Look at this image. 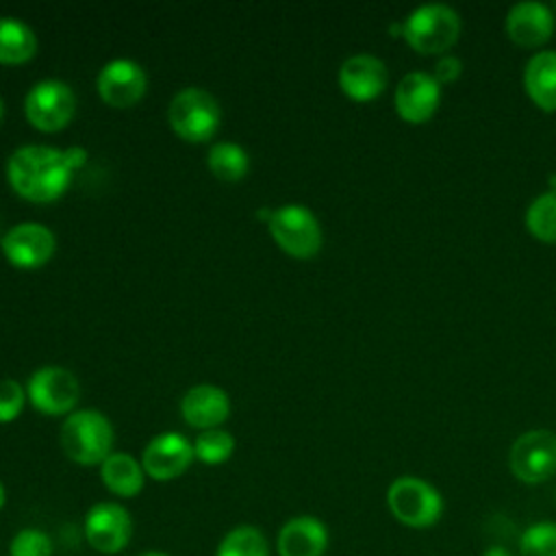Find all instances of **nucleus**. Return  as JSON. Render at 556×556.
I'll list each match as a JSON object with an SVG mask.
<instances>
[{
  "label": "nucleus",
  "instance_id": "4468645a",
  "mask_svg": "<svg viewBox=\"0 0 556 556\" xmlns=\"http://www.w3.org/2000/svg\"><path fill=\"white\" fill-rule=\"evenodd\" d=\"M100 98L111 106H130L135 104L148 87V76L143 67L130 59L109 61L96 78Z\"/></svg>",
  "mask_w": 556,
  "mask_h": 556
},
{
  "label": "nucleus",
  "instance_id": "f3484780",
  "mask_svg": "<svg viewBox=\"0 0 556 556\" xmlns=\"http://www.w3.org/2000/svg\"><path fill=\"white\" fill-rule=\"evenodd\" d=\"M506 35L521 48H536L554 33V13L539 0H523L506 13Z\"/></svg>",
  "mask_w": 556,
  "mask_h": 556
},
{
  "label": "nucleus",
  "instance_id": "f8f14e48",
  "mask_svg": "<svg viewBox=\"0 0 556 556\" xmlns=\"http://www.w3.org/2000/svg\"><path fill=\"white\" fill-rule=\"evenodd\" d=\"M441 102V85L428 72H408L395 87V113L408 124L428 122Z\"/></svg>",
  "mask_w": 556,
  "mask_h": 556
},
{
  "label": "nucleus",
  "instance_id": "a878e982",
  "mask_svg": "<svg viewBox=\"0 0 556 556\" xmlns=\"http://www.w3.org/2000/svg\"><path fill=\"white\" fill-rule=\"evenodd\" d=\"M521 556H556V521H534L519 536Z\"/></svg>",
  "mask_w": 556,
  "mask_h": 556
},
{
  "label": "nucleus",
  "instance_id": "bb28decb",
  "mask_svg": "<svg viewBox=\"0 0 556 556\" xmlns=\"http://www.w3.org/2000/svg\"><path fill=\"white\" fill-rule=\"evenodd\" d=\"M54 541L41 528H22L9 541V556H52Z\"/></svg>",
  "mask_w": 556,
  "mask_h": 556
},
{
  "label": "nucleus",
  "instance_id": "20e7f679",
  "mask_svg": "<svg viewBox=\"0 0 556 556\" xmlns=\"http://www.w3.org/2000/svg\"><path fill=\"white\" fill-rule=\"evenodd\" d=\"M387 506L395 521L413 530L432 528L445 508L439 489L417 476L395 478L387 489Z\"/></svg>",
  "mask_w": 556,
  "mask_h": 556
},
{
  "label": "nucleus",
  "instance_id": "c756f323",
  "mask_svg": "<svg viewBox=\"0 0 556 556\" xmlns=\"http://www.w3.org/2000/svg\"><path fill=\"white\" fill-rule=\"evenodd\" d=\"M482 556H510V552L506 547H502V545H491V547H486L482 552Z\"/></svg>",
  "mask_w": 556,
  "mask_h": 556
},
{
  "label": "nucleus",
  "instance_id": "9b49d317",
  "mask_svg": "<svg viewBox=\"0 0 556 556\" xmlns=\"http://www.w3.org/2000/svg\"><path fill=\"white\" fill-rule=\"evenodd\" d=\"M193 443L180 432H161L148 441L141 452V467L148 478L167 482L182 476L193 463Z\"/></svg>",
  "mask_w": 556,
  "mask_h": 556
},
{
  "label": "nucleus",
  "instance_id": "aec40b11",
  "mask_svg": "<svg viewBox=\"0 0 556 556\" xmlns=\"http://www.w3.org/2000/svg\"><path fill=\"white\" fill-rule=\"evenodd\" d=\"M100 478L106 491L124 500L137 497L146 484V471L141 467V460L126 452L109 454L100 465Z\"/></svg>",
  "mask_w": 556,
  "mask_h": 556
},
{
  "label": "nucleus",
  "instance_id": "9d476101",
  "mask_svg": "<svg viewBox=\"0 0 556 556\" xmlns=\"http://www.w3.org/2000/svg\"><path fill=\"white\" fill-rule=\"evenodd\" d=\"M80 395L76 376L59 365L39 367L28 380V400L46 415L70 413Z\"/></svg>",
  "mask_w": 556,
  "mask_h": 556
},
{
  "label": "nucleus",
  "instance_id": "ddd939ff",
  "mask_svg": "<svg viewBox=\"0 0 556 556\" xmlns=\"http://www.w3.org/2000/svg\"><path fill=\"white\" fill-rule=\"evenodd\" d=\"M0 243L9 263L24 269L43 265L54 252V235L39 222H20L11 226Z\"/></svg>",
  "mask_w": 556,
  "mask_h": 556
},
{
  "label": "nucleus",
  "instance_id": "c85d7f7f",
  "mask_svg": "<svg viewBox=\"0 0 556 556\" xmlns=\"http://www.w3.org/2000/svg\"><path fill=\"white\" fill-rule=\"evenodd\" d=\"M460 74H463V63H460V59L454 56V54H441V59L437 61L434 72H432L434 80H437L441 87H443V85H450V83H454V80H458Z\"/></svg>",
  "mask_w": 556,
  "mask_h": 556
},
{
  "label": "nucleus",
  "instance_id": "7c9ffc66",
  "mask_svg": "<svg viewBox=\"0 0 556 556\" xmlns=\"http://www.w3.org/2000/svg\"><path fill=\"white\" fill-rule=\"evenodd\" d=\"M137 556H172V554L161 552V549H148V552H141V554H137Z\"/></svg>",
  "mask_w": 556,
  "mask_h": 556
},
{
  "label": "nucleus",
  "instance_id": "7ed1b4c3",
  "mask_svg": "<svg viewBox=\"0 0 556 556\" xmlns=\"http://www.w3.org/2000/svg\"><path fill=\"white\" fill-rule=\"evenodd\" d=\"M460 35V15L443 2L413 9L402 22V37L419 54H445Z\"/></svg>",
  "mask_w": 556,
  "mask_h": 556
},
{
  "label": "nucleus",
  "instance_id": "cd10ccee",
  "mask_svg": "<svg viewBox=\"0 0 556 556\" xmlns=\"http://www.w3.org/2000/svg\"><path fill=\"white\" fill-rule=\"evenodd\" d=\"M26 402V393L24 387L13 380V378H2L0 380V424L13 421Z\"/></svg>",
  "mask_w": 556,
  "mask_h": 556
},
{
  "label": "nucleus",
  "instance_id": "5701e85b",
  "mask_svg": "<svg viewBox=\"0 0 556 556\" xmlns=\"http://www.w3.org/2000/svg\"><path fill=\"white\" fill-rule=\"evenodd\" d=\"M526 228L543 243H556V189L536 195L526 208Z\"/></svg>",
  "mask_w": 556,
  "mask_h": 556
},
{
  "label": "nucleus",
  "instance_id": "393cba45",
  "mask_svg": "<svg viewBox=\"0 0 556 556\" xmlns=\"http://www.w3.org/2000/svg\"><path fill=\"white\" fill-rule=\"evenodd\" d=\"M235 452V437L228 430L211 428L202 430L193 441V454L204 465H222Z\"/></svg>",
  "mask_w": 556,
  "mask_h": 556
},
{
  "label": "nucleus",
  "instance_id": "6ab92c4d",
  "mask_svg": "<svg viewBox=\"0 0 556 556\" xmlns=\"http://www.w3.org/2000/svg\"><path fill=\"white\" fill-rule=\"evenodd\" d=\"M523 89L539 109L556 111V50H541L528 59Z\"/></svg>",
  "mask_w": 556,
  "mask_h": 556
},
{
  "label": "nucleus",
  "instance_id": "b1692460",
  "mask_svg": "<svg viewBox=\"0 0 556 556\" xmlns=\"http://www.w3.org/2000/svg\"><path fill=\"white\" fill-rule=\"evenodd\" d=\"M208 167L222 180H239L250 167L248 154L232 141H219L208 150Z\"/></svg>",
  "mask_w": 556,
  "mask_h": 556
},
{
  "label": "nucleus",
  "instance_id": "2eb2a0df",
  "mask_svg": "<svg viewBox=\"0 0 556 556\" xmlns=\"http://www.w3.org/2000/svg\"><path fill=\"white\" fill-rule=\"evenodd\" d=\"M387 80L389 74L384 61L369 52L352 54L339 67V87L348 98L356 102L378 98L384 91Z\"/></svg>",
  "mask_w": 556,
  "mask_h": 556
},
{
  "label": "nucleus",
  "instance_id": "f03ea898",
  "mask_svg": "<svg viewBox=\"0 0 556 556\" xmlns=\"http://www.w3.org/2000/svg\"><path fill=\"white\" fill-rule=\"evenodd\" d=\"M59 441L70 460L85 467L102 465L113 454V426L100 410H74L65 417Z\"/></svg>",
  "mask_w": 556,
  "mask_h": 556
},
{
  "label": "nucleus",
  "instance_id": "a211bd4d",
  "mask_svg": "<svg viewBox=\"0 0 556 556\" xmlns=\"http://www.w3.org/2000/svg\"><path fill=\"white\" fill-rule=\"evenodd\" d=\"M180 413L189 426L211 430L230 415V400L226 391L215 384H195L182 395Z\"/></svg>",
  "mask_w": 556,
  "mask_h": 556
},
{
  "label": "nucleus",
  "instance_id": "412c9836",
  "mask_svg": "<svg viewBox=\"0 0 556 556\" xmlns=\"http://www.w3.org/2000/svg\"><path fill=\"white\" fill-rule=\"evenodd\" d=\"M37 50L33 28L17 17H0V63L20 65Z\"/></svg>",
  "mask_w": 556,
  "mask_h": 556
},
{
  "label": "nucleus",
  "instance_id": "473e14b6",
  "mask_svg": "<svg viewBox=\"0 0 556 556\" xmlns=\"http://www.w3.org/2000/svg\"><path fill=\"white\" fill-rule=\"evenodd\" d=\"M2 113H4V104H2V100H0V119H2Z\"/></svg>",
  "mask_w": 556,
  "mask_h": 556
},
{
  "label": "nucleus",
  "instance_id": "423d86ee",
  "mask_svg": "<svg viewBox=\"0 0 556 556\" xmlns=\"http://www.w3.org/2000/svg\"><path fill=\"white\" fill-rule=\"evenodd\" d=\"M274 241L295 258H311L321 248V226L304 204H282L267 222Z\"/></svg>",
  "mask_w": 556,
  "mask_h": 556
},
{
  "label": "nucleus",
  "instance_id": "39448f33",
  "mask_svg": "<svg viewBox=\"0 0 556 556\" xmlns=\"http://www.w3.org/2000/svg\"><path fill=\"white\" fill-rule=\"evenodd\" d=\"M219 117L217 100L200 87L180 89L167 109V119L174 132L193 143L211 139L219 126Z\"/></svg>",
  "mask_w": 556,
  "mask_h": 556
},
{
  "label": "nucleus",
  "instance_id": "6e6552de",
  "mask_svg": "<svg viewBox=\"0 0 556 556\" xmlns=\"http://www.w3.org/2000/svg\"><path fill=\"white\" fill-rule=\"evenodd\" d=\"M83 534L93 552L115 556L124 552L132 539V517L119 502H96L85 513Z\"/></svg>",
  "mask_w": 556,
  "mask_h": 556
},
{
  "label": "nucleus",
  "instance_id": "4be33fe9",
  "mask_svg": "<svg viewBox=\"0 0 556 556\" xmlns=\"http://www.w3.org/2000/svg\"><path fill=\"white\" fill-rule=\"evenodd\" d=\"M215 556H271V547L258 526L239 523L219 539Z\"/></svg>",
  "mask_w": 556,
  "mask_h": 556
},
{
  "label": "nucleus",
  "instance_id": "0eeeda50",
  "mask_svg": "<svg viewBox=\"0 0 556 556\" xmlns=\"http://www.w3.org/2000/svg\"><path fill=\"white\" fill-rule=\"evenodd\" d=\"M513 476L523 484H541L556 476V432L534 428L515 439L508 452Z\"/></svg>",
  "mask_w": 556,
  "mask_h": 556
},
{
  "label": "nucleus",
  "instance_id": "2f4dec72",
  "mask_svg": "<svg viewBox=\"0 0 556 556\" xmlns=\"http://www.w3.org/2000/svg\"><path fill=\"white\" fill-rule=\"evenodd\" d=\"M7 506V489H4V484L0 482V510Z\"/></svg>",
  "mask_w": 556,
  "mask_h": 556
},
{
  "label": "nucleus",
  "instance_id": "dca6fc26",
  "mask_svg": "<svg viewBox=\"0 0 556 556\" xmlns=\"http://www.w3.org/2000/svg\"><path fill=\"white\" fill-rule=\"evenodd\" d=\"M328 545V526L315 515H295L276 534L278 556H324Z\"/></svg>",
  "mask_w": 556,
  "mask_h": 556
},
{
  "label": "nucleus",
  "instance_id": "1a4fd4ad",
  "mask_svg": "<svg viewBox=\"0 0 556 556\" xmlns=\"http://www.w3.org/2000/svg\"><path fill=\"white\" fill-rule=\"evenodd\" d=\"M28 122L46 132L61 130L76 113V96L72 87L56 78L35 83L24 98Z\"/></svg>",
  "mask_w": 556,
  "mask_h": 556
},
{
  "label": "nucleus",
  "instance_id": "f257e3e1",
  "mask_svg": "<svg viewBox=\"0 0 556 556\" xmlns=\"http://www.w3.org/2000/svg\"><path fill=\"white\" fill-rule=\"evenodd\" d=\"M65 150L52 146H22L7 161V178L17 195L30 202L56 200L72 180Z\"/></svg>",
  "mask_w": 556,
  "mask_h": 556
}]
</instances>
